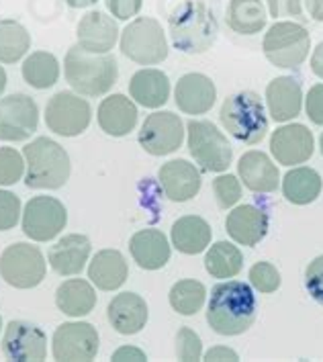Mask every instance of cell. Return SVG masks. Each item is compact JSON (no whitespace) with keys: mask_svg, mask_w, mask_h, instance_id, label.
Returning a JSON list of instances; mask_svg holds the SVG:
<instances>
[{"mask_svg":"<svg viewBox=\"0 0 323 362\" xmlns=\"http://www.w3.org/2000/svg\"><path fill=\"white\" fill-rule=\"evenodd\" d=\"M256 295L249 285L228 281L213 286L207 305V322L219 336H240L247 332L256 322Z\"/></svg>","mask_w":323,"mask_h":362,"instance_id":"1","label":"cell"},{"mask_svg":"<svg viewBox=\"0 0 323 362\" xmlns=\"http://www.w3.org/2000/svg\"><path fill=\"white\" fill-rule=\"evenodd\" d=\"M174 47L182 54H205L215 43L219 25L209 6L199 0H184L168 15Z\"/></svg>","mask_w":323,"mask_h":362,"instance_id":"2","label":"cell"},{"mask_svg":"<svg viewBox=\"0 0 323 362\" xmlns=\"http://www.w3.org/2000/svg\"><path fill=\"white\" fill-rule=\"evenodd\" d=\"M68 84L82 96L107 95L119 78V66L111 54H88L72 45L64 59Z\"/></svg>","mask_w":323,"mask_h":362,"instance_id":"3","label":"cell"},{"mask_svg":"<svg viewBox=\"0 0 323 362\" xmlns=\"http://www.w3.org/2000/svg\"><path fill=\"white\" fill-rule=\"evenodd\" d=\"M23 158L27 164L25 182L35 191H56L61 189L70 178V156L49 137H37L25 146Z\"/></svg>","mask_w":323,"mask_h":362,"instance_id":"4","label":"cell"},{"mask_svg":"<svg viewBox=\"0 0 323 362\" xmlns=\"http://www.w3.org/2000/svg\"><path fill=\"white\" fill-rule=\"evenodd\" d=\"M219 121L229 135L247 146L260 144L268 134V117L260 95L242 90L228 96L221 105Z\"/></svg>","mask_w":323,"mask_h":362,"instance_id":"5","label":"cell"},{"mask_svg":"<svg viewBox=\"0 0 323 362\" xmlns=\"http://www.w3.org/2000/svg\"><path fill=\"white\" fill-rule=\"evenodd\" d=\"M262 49L272 66L295 70L309 56L311 37L303 25L293 21H278L266 31Z\"/></svg>","mask_w":323,"mask_h":362,"instance_id":"6","label":"cell"},{"mask_svg":"<svg viewBox=\"0 0 323 362\" xmlns=\"http://www.w3.org/2000/svg\"><path fill=\"white\" fill-rule=\"evenodd\" d=\"M121 54L139 66H155L168 57V41L162 25L152 17L131 21L121 33Z\"/></svg>","mask_w":323,"mask_h":362,"instance_id":"7","label":"cell"},{"mask_svg":"<svg viewBox=\"0 0 323 362\" xmlns=\"http://www.w3.org/2000/svg\"><path fill=\"white\" fill-rule=\"evenodd\" d=\"M189 152L194 162L207 172H225L233 160V148L228 137L209 121L192 119L187 123Z\"/></svg>","mask_w":323,"mask_h":362,"instance_id":"8","label":"cell"},{"mask_svg":"<svg viewBox=\"0 0 323 362\" xmlns=\"http://www.w3.org/2000/svg\"><path fill=\"white\" fill-rule=\"evenodd\" d=\"M45 258L37 246L31 244H13L0 256V276L4 283L15 288H33L45 279Z\"/></svg>","mask_w":323,"mask_h":362,"instance_id":"9","label":"cell"},{"mask_svg":"<svg viewBox=\"0 0 323 362\" xmlns=\"http://www.w3.org/2000/svg\"><path fill=\"white\" fill-rule=\"evenodd\" d=\"M93 109L86 98L61 90L47 100L45 107V125L49 132L64 137H76L84 134L90 125Z\"/></svg>","mask_w":323,"mask_h":362,"instance_id":"10","label":"cell"},{"mask_svg":"<svg viewBox=\"0 0 323 362\" xmlns=\"http://www.w3.org/2000/svg\"><path fill=\"white\" fill-rule=\"evenodd\" d=\"M68 223V211L56 197H33L23 211V233L33 242H49Z\"/></svg>","mask_w":323,"mask_h":362,"instance_id":"11","label":"cell"},{"mask_svg":"<svg viewBox=\"0 0 323 362\" xmlns=\"http://www.w3.org/2000/svg\"><path fill=\"white\" fill-rule=\"evenodd\" d=\"M37 103L29 95H15L0 98V141H25L37 132Z\"/></svg>","mask_w":323,"mask_h":362,"instance_id":"12","label":"cell"},{"mask_svg":"<svg viewBox=\"0 0 323 362\" xmlns=\"http://www.w3.org/2000/svg\"><path fill=\"white\" fill-rule=\"evenodd\" d=\"M54 358L61 362H88L98 354V332L86 322L61 324L52 340Z\"/></svg>","mask_w":323,"mask_h":362,"instance_id":"13","label":"cell"},{"mask_svg":"<svg viewBox=\"0 0 323 362\" xmlns=\"http://www.w3.org/2000/svg\"><path fill=\"white\" fill-rule=\"evenodd\" d=\"M184 139V123L172 111L152 113L141 125L139 146L152 156H168L174 153Z\"/></svg>","mask_w":323,"mask_h":362,"instance_id":"14","label":"cell"},{"mask_svg":"<svg viewBox=\"0 0 323 362\" xmlns=\"http://www.w3.org/2000/svg\"><path fill=\"white\" fill-rule=\"evenodd\" d=\"M2 352L8 361L39 362L47 356V336L35 324L29 322H11L4 327Z\"/></svg>","mask_w":323,"mask_h":362,"instance_id":"15","label":"cell"},{"mask_svg":"<svg viewBox=\"0 0 323 362\" xmlns=\"http://www.w3.org/2000/svg\"><path fill=\"white\" fill-rule=\"evenodd\" d=\"M270 152L283 166L303 164L315 152V139L301 123L283 125L270 137Z\"/></svg>","mask_w":323,"mask_h":362,"instance_id":"16","label":"cell"},{"mask_svg":"<svg viewBox=\"0 0 323 362\" xmlns=\"http://www.w3.org/2000/svg\"><path fill=\"white\" fill-rule=\"evenodd\" d=\"M164 194L174 203H187L201 191V170L189 160H170L158 172Z\"/></svg>","mask_w":323,"mask_h":362,"instance_id":"17","label":"cell"},{"mask_svg":"<svg viewBox=\"0 0 323 362\" xmlns=\"http://www.w3.org/2000/svg\"><path fill=\"white\" fill-rule=\"evenodd\" d=\"M217 98V88L213 80L205 74L190 72L176 82L174 88V103L187 115L209 113Z\"/></svg>","mask_w":323,"mask_h":362,"instance_id":"18","label":"cell"},{"mask_svg":"<svg viewBox=\"0 0 323 362\" xmlns=\"http://www.w3.org/2000/svg\"><path fill=\"white\" fill-rule=\"evenodd\" d=\"M78 45L88 54H109L119 39V27L113 17L90 11L86 13L76 27Z\"/></svg>","mask_w":323,"mask_h":362,"instance_id":"19","label":"cell"},{"mask_svg":"<svg viewBox=\"0 0 323 362\" xmlns=\"http://www.w3.org/2000/svg\"><path fill=\"white\" fill-rule=\"evenodd\" d=\"M268 115L276 123H286L301 115L303 90L301 82L293 76H278L270 80L266 86Z\"/></svg>","mask_w":323,"mask_h":362,"instance_id":"20","label":"cell"},{"mask_svg":"<svg viewBox=\"0 0 323 362\" xmlns=\"http://www.w3.org/2000/svg\"><path fill=\"white\" fill-rule=\"evenodd\" d=\"M109 324L123 336H134L148 324V303L137 293H119L107 307Z\"/></svg>","mask_w":323,"mask_h":362,"instance_id":"21","label":"cell"},{"mask_svg":"<svg viewBox=\"0 0 323 362\" xmlns=\"http://www.w3.org/2000/svg\"><path fill=\"white\" fill-rule=\"evenodd\" d=\"M225 229L233 242L242 246H256L268 233V215L256 205H240L225 219Z\"/></svg>","mask_w":323,"mask_h":362,"instance_id":"22","label":"cell"},{"mask_svg":"<svg viewBox=\"0 0 323 362\" xmlns=\"http://www.w3.org/2000/svg\"><path fill=\"white\" fill-rule=\"evenodd\" d=\"M237 174L244 182V187L252 192H274L281 185V172L276 164L264 152L244 153L237 164Z\"/></svg>","mask_w":323,"mask_h":362,"instance_id":"23","label":"cell"},{"mask_svg":"<svg viewBox=\"0 0 323 362\" xmlns=\"http://www.w3.org/2000/svg\"><path fill=\"white\" fill-rule=\"evenodd\" d=\"M90 240L82 233L64 235L56 246L49 250V267L61 276H74L80 274L88 258H90Z\"/></svg>","mask_w":323,"mask_h":362,"instance_id":"24","label":"cell"},{"mask_svg":"<svg viewBox=\"0 0 323 362\" xmlns=\"http://www.w3.org/2000/svg\"><path fill=\"white\" fill-rule=\"evenodd\" d=\"M96 117L105 134L123 137L134 132L139 113L131 98H127L125 95H111L100 103Z\"/></svg>","mask_w":323,"mask_h":362,"instance_id":"25","label":"cell"},{"mask_svg":"<svg viewBox=\"0 0 323 362\" xmlns=\"http://www.w3.org/2000/svg\"><path fill=\"white\" fill-rule=\"evenodd\" d=\"M131 256L137 267L143 270H160L170 260L168 238L160 229H141L129 242Z\"/></svg>","mask_w":323,"mask_h":362,"instance_id":"26","label":"cell"},{"mask_svg":"<svg viewBox=\"0 0 323 362\" xmlns=\"http://www.w3.org/2000/svg\"><path fill=\"white\" fill-rule=\"evenodd\" d=\"M129 95L146 109H160L170 98V80L155 68L139 70L129 80Z\"/></svg>","mask_w":323,"mask_h":362,"instance_id":"27","label":"cell"},{"mask_svg":"<svg viewBox=\"0 0 323 362\" xmlns=\"http://www.w3.org/2000/svg\"><path fill=\"white\" fill-rule=\"evenodd\" d=\"M129 267L119 250H100L88 267L90 283L100 291H117L125 285Z\"/></svg>","mask_w":323,"mask_h":362,"instance_id":"28","label":"cell"},{"mask_svg":"<svg viewBox=\"0 0 323 362\" xmlns=\"http://www.w3.org/2000/svg\"><path fill=\"white\" fill-rule=\"evenodd\" d=\"M170 238L172 246L178 252L187 256H196L209 248L211 226L199 215H184L178 221H174Z\"/></svg>","mask_w":323,"mask_h":362,"instance_id":"29","label":"cell"},{"mask_svg":"<svg viewBox=\"0 0 323 362\" xmlns=\"http://www.w3.org/2000/svg\"><path fill=\"white\" fill-rule=\"evenodd\" d=\"M56 305L70 317H84L96 305L95 288L84 279L64 281L56 291Z\"/></svg>","mask_w":323,"mask_h":362,"instance_id":"30","label":"cell"},{"mask_svg":"<svg viewBox=\"0 0 323 362\" xmlns=\"http://www.w3.org/2000/svg\"><path fill=\"white\" fill-rule=\"evenodd\" d=\"M323 180L319 176V172L313 168H293L285 174L283 178V194L288 203L293 205H309L313 203L319 194H322Z\"/></svg>","mask_w":323,"mask_h":362,"instance_id":"31","label":"cell"},{"mask_svg":"<svg viewBox=\"0 0 323 362\" xmlns=\"http://www.w3.org/2000/svg\"><path fill=\"white\" fill-rule=\"evenodd\" d=\"M228 25L240 35H256L266 27L264 0H231L228 6Z\"/></svg>","mask_w":323,"mask_h":362,"instance_id":"32","label":"cell"},{"mask_svg":"<svg viewBox=\"0 0 323 362\" xmlns=\"http://www.w3.org/2000/svg\"><path fill=\"white\" fill-rule=\"evenodd\" d=\"M20 74L29 86L37 90H45V88H52L59 78V62L49 52H35L23 62Z\"/></svg>","mask_w":323,"mask_h":362,"instance_id":"33","label":"cell"},{"mask_svg":"<svg viewBox=\"0 0 323 362\" xmlns=\"http://www.w3.org/2000/svg\"><path fill=\"white\" fill-rule=\"evenodd\" d=\"M244 267V256L237 246L229 242L213 244L205 256V268L213 279H233Z\"/></svg>","mask_w":323,"mask_h":362,"instance_id":"34","label":"cell"},{"mask_svg":"<svg viewBox=\"0 0 323 362\" xmlns=\"http://www.w3.org/2000/svg\"><path fill=\"white\" fill-rule=\"evenodd\" d=\"M31 47V35L19 21H0V62L15 64Z\"/></svg>","mask_w":323,"mask_h":362,"instance_id":"35","label":"cell"},{"mask_svg":"<svg viewBox=\"0 0 323 362\" xmlns=\"http://www.w3.org/2000/svg\"><path fill=\"white\" fill-rule=\"evenodd\" d=\"M168 299H170V305L176 313H180V315H196L203 309V305H205L207 288L199 281L184 279V281H178L176 285H172Z\"/></svg>","mask_w":323,"mask_h":362,"instance_id":"36","label":"cell"},{"mask_svg":"<svg viewBox=\"0 0 323 362\" xmlns=\"http://www.w3.org/2000/svg\"><path fill=\"white\" fill-rule=\"evenodd\" d=\"M25 158L15 148H0V187L17 185L25 174Z\"/></svg>","mask_w":323,"mask_h":362,"instance_id":"37","label":"cell"},{"mask_svg":"<svg viewBox=\"0 0 323 362\" xmlns=\"http://www.w3.org/2000/svg\"><path fill=\"white\" fill-rule=\"evenodd\" d=\"M213 192L221 209H231L242 199V182L233 174H221L213 180Z\"/></svg>","mask_w":323,"mask_h":362,"instance_id":"38","label":"cell"},{"mask_svg":"<svg viewBox=\"0 0 323 362\" xmlns=\"http://www.w3.org/2000/svg\"><path fill=\"white\" fill-rule=\"evenodd\" d=\"M249 283L260 293H274L281 286V272L270 262H256L249 268Z\"/></svg>","mask_w":323,"mask_h":362,"instance_id":"39","label":"cell"},{"mask_svg":"<svg viewBox=\"0 0 323 362\" xmlns=\"http://www.w3.org/2000/svg\"><path fill=\"white\" fill-rule=\"evenodd\" d=\"M176 356L178 361L192 362L203 358V344L196 332L190 327H182L176 336Z\"/></svg>","mask_w":323,"mask_h":362,"instance_id":"40","label":"cell"},{"mask_svg":"<svg viewBox=\"0 0 323 362\" xmlns=\"http://www.w3.org/2000/svg\"><path fill=\"white\" fill-rule=\"evenodd\" d=\"M20 199L8 191H0V231H8L19 223Z\"/></svg>","mask_w":323,"mask_h":362,"instance_id":"41","label":"cell"},{"mask_svg":"<svg viewBox=\"0 0 323 362\" xmlns=\"http://www.w3.org/2000/svg\"><path fill=\"white\" fill-rule=\"evenodd\" d=\"M305 286L309 295L323 305V256H317L305 270Z\"/></svg>","mask_w":323,"mask_h":362,"instance_id":"42","label":"cell"},{"mask_svg":"<svg viewBox=\"0 0 323 362\" xmlns=\"http://www.w3.org/2000/svg\"><path fill=\"white\" fill-rule=\"evenodd\" d=\"M305 111L315 125H323V82L309 88V95L305 98Z\"/></svg>","mask_w":323,"mask_h":362,"instance_id":"43","label":"cell"},{"mask_svg":"<svg viewBox=\"0 0 323 362\" xmlns=\"http://www.w3.org/2000/svg\"><path fill=\"white\" fill-rule=\"evenodd\" d=\"M105 2L111 15L119 21H129L131 17H137V13L143 6V0H105Z\"/></svg>","mask_w":323,"mask_h":362,"instance_id":"44","label":"cell"},{"mask_svg":"<svg viewBox=\"0 0 323 362\" xmlns=\"http://www.w3.org/2000/svg\"><path fill=\"white\" fill-rule=\"evenodd\" d=\"M113 361L114 362H121V361H148V356H146V352L143 350H139V348H135V346H121L117 352H113Z\"/></svg>","mask_w":323,"mask_h":362,"instance_id":"45","label":"cell"},{"mask_svg":"<svg viewBox=\"0 0 323 362\" xmlns=\"http://www.w3.org/2000/svg\"><path fill=\"white\" fill-rule=\"evenodd\" d=\"M205 361H240V356H237V352L235 350H231L228 346H215V348H211L209 352L203 356Z\"/></svg>","mask_w":323,"mask_h":362,"instance_id":"46","label":"cell"},{"mask_svg":"<svg viewBox=\"0 0 323 362\" xmlns=\"http://www.w3.org/2000/svg\"><path fill=\"white\" fill-rule=\"evenodd\" d=\"M311 70L317 78L323 80V41L313 49V56H311Z\"/></svg>","mask_w":323,"mask_h":362,"instance_id":"47","label":"cell"},{"mask_svg":"<svg viewBox=\"0 0 323 362\" xmlns=\"http://www.w3.org/2000/svg\"><path fill=\"white\" fill-rule=\"evenodd\" d=\"M309 17L317 23H323V0H305Z\"/></svg>","mask_w":323,"mask_h":362,"instance_id":"48","label":"cell"},{"mask_svg":"<svg viewBox=\"0 0 323 362\" xmlns=\"http://www.w3.org/2000/svg\"><path fill=\"white\" fill-rule=\"evenodd\" d=\"M68 6H72V8H86V6H93L96 4L98 0H64Z\"/></svg>","mask_w":323,"mask_h":362,"instance_id":"49","label":"cell"},{"mask_svg":"<svg viewBox=\"0 0 323 362\" xmlns=\"http://www.w3.org/2000/svg\"><path fill=\"white\" fill-rule=\"evenodd\" d=\"M268 11L272 17H278L281 15V0H268Z\"/></svg>","mask_w":323,"mask_h":362,"instance_id":"50","label":"cell"},{"mask_svg":"<svg viewBox=\"0 0 323 362\" xmlns=\"http://www.w3.org/2000/svg\"><path fill=\"white\" fill-rule=\"evenodd\" d=\"M4 88H6V72H4V68L0 66V95L4 93Z\"/></svg>","mask_w":323,"mask_h":362,"instance_id":"51","label":"cell"},{"mask_svg":"<svg viewBox=\"0 0 323 362\" xmlns=\"http://www.w3.org/2000/svg\"><path fill=\"white\" fill-rule=\"evenodd\" d=\"M319 148H322V156H323V134L322 137H319Z\"/></svg>","mask_w":323,"mask_h":362,"instance_id":"52","label":"cell"},{"mask_svg":"<svg viewBox=\"0 0 323 362\" xmlns=\"http://www.w3.org/2000/svg\"><path fill=\"white\" fill-rule=\"evenodd\" d=\"M0 329H2V317H0Z\"/></svg>","mask_w":323,"mask_h":362,"instance_id":"53","label":"cell"}]
</instances>
